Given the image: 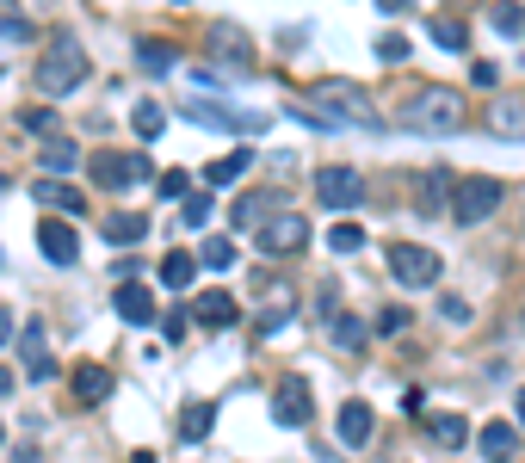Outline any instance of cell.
<instances>
[{
    "mask_svg": "<svg viewBox=\"0 0 525 463\" xmlns=\"http://www.w3.org/2000/svg\"><path fill=\"white\" fill-rule=\"evenodd\" d=\"M136 62H143L149 75H167V68L180 62V50H173V44H161V38H149V44H136Z\"/></svg>",
    "mask_w": 525,
    "mask_h": 463,
    "instance_id": "29",
    "label": "cell"
},
{
    "mask_svg": "<svg viewBox=\"0 0 525 463\" xmlns=\"http://www.w3.org/2000/svg\"><path fill=\"white\" fill-rule=\"evenodd\" d=\"M180 217H186V229H204L210 223V192H186L180 198Z\"/></svg>",
    "mask_w": 525,
    "mask_h": 463,
    "instance_id": "35",
    "label": "cell"
},
{
    "mask_svg": "<svg viewBox=\"0 0 525 463\" xmlns=\"http://www.w3.org/2000/svg\"><path fill=\"white\" fill-rule=\"evenodd\" d=\"M75 161H81V149H75V142H68L62 130H56V136H44V167H50V173H68Z\"/></svg>",
    "mask_w": 525,
    "mask_h": 463,
    "instance_id": "28",
    "label": "cell"
},
{
    "mask_svg": "<svg viewBox=\"0 0 525 463\" xmlns=\"http://www.w3.org/2000/svg\"><path fill=\"white\" fill-rule=\"evenodd\" d=\"M210 420H217V402H186V414H180V439L198 445V439L210 433Z\"/></svg>",
    "mask_w": 525,
    "mask_h": 463,
    "instance_id": "24",
    "label": "cell"
},
{
    "mask_svg": "<svg viewBox=\"0 0 525 463\" xmlns=\"http://www.w3.org/2000/svg\"><path fill=\"white\" fill-rule=\"evenodd\" d=\"M451 198V173H420V186H414V204L420 210H427V217H433V210Z\"/></svg>",
    "mask_w": 525,
    "mask_h": 463,
    "instance_id": "26",
    "label": "cell"
},
{
    "mask_svg": "<svg viewBox=\"0 0 525 463\" xmlns=\"http://www.w3.org/2000/svg\"><path fill=\"white\" fill-rule=\"evenodd\" d=\"M87 173H93V186H105V192H130V186H143V180H155V167H149V155H124V149H93Z\"/></svg>",
    "mask_w": 525,
    "mask_h": 463,
    "instance_id": "4",
    "label": "cell"
},
{
    "mask_svg": "<svg viewBox=\"0 0 525 463\" xmlns=\"http://www.w3.org/2000/svg\"><path fill=\"white\" fill-rule=\"evenodd\" d=\"M112 309L124 315L130 328H149V322H155V297H149V291H143V284H136V278H124V284H118V297H112Z\"/></svg>",
    "mask_w": 525,
    "mask_h": 463,
    "instance_id": "15",
    "label": "cell"
},
{
    "mask_svg": "<svg viewBox=\"0 0 525 463\" xmlns=\"http://www.w3.org/2000/svg\"><path fill=\"white\" fill-rule=\"evenodd\" d=\"M186 118L192 124H210V130H260L266 118H254V112H223V105H210V99H186Z\"/></svg>",
    "mask_w": 525,
    "mask_h": 463,
    "instance_id": "10",
    "label": "cell"
},
{
    "mask_svg": "<svg viewBox=\"0 0 525 463\" xmlns=\"http://www.w3.org/2000/svg\"><path fill=\"white\" fill-rule=\"evenodd\" d=\"M408 322H414V315H408V309L396 303V309H383V315H377V334H383V340H396V334H402Z\"/></svg>",
    "mask_w": 525,
    "mask_h": 463,
    "instance_id": "39",
    "label": "cell"
},
{
    "mask_svg": "<svg viewBox=\"0 0 525 463\" xmlns=\"http://www.w3.org/2000/svg\"><path fill=\"white\" fill-rule=\"evenodd\" d=\"M13 334H19V322H13V309H0V346H7Z\"/></svg>",
    "mask_w": 525,
    "mask_h": 463,
    "instance_id": "45",
    "label": "cell"
},
{
    "mask_svg": "<svg viewBox=\"0 0 525 463\" xmlns=\"http://www.w3.org/2000/svg\"><path fill=\"white\" fill-rule=\"evenodd\" d=\"M0 192H7V173H0Z\"/></svg>",
    "mask_w": 525,
    "mask_h": 463,
    "instance_id": "48",
    "label": "cell"
},
{
    "mask_svg": "<svg viewBox=\"0 0 525 463\" xmlns=\"http://www.w3.org/2000/svg\"><path fill=\"white\" fill-rule=\"evenodd\" d=\"M390 278L396 284H408V291H427V284H439L445 278V266H439V254L433 247H414V241H390Z\"/></svg>",
    "mask_w": 525,
    "mask_h": 463,
    "instance_id": "5",
    "label": "cell"
},
{
    "mask_svg": "<svg viewBox=\"0 0 525 463\" xmlns=\"http://www.w3.org/2000/svg\"><path fill=\"white\" fill-rule=\"evenodd\" d=\"M495 31H507V38L525 31V7H519V0H501V7H495Z\"/></svg>",
    "mask_w": 525,
    "mask_h": 463,
    "instance_id": "36",
    "label": "cell"
},
{
    "mask_svg": "<svg viewBox=\"0 0 525 463\" xmlns=\"http://www.w3.org/2000/svg\"><path fill=\"white\" fill-rule=\"evenodd\" d=\"M315 198H322L328 210H359L365 204V180L353 167H322L315 173Z\"/></svg>",
    "mask_w": 525,
    "mask_h": 463,
    "instance_id": "7",
    "label": "cell"
},
{
    "mask_svg": "<svg viewBox=\"0 0 525 463\" xmlns=\"http://www.w3.org/2000/svg\"><path fill=\"white\" fill-rule=\"evenodd\" d=\"M328 340L340 352H359L365 346V322H353V315H328Z\"/></svg>",
    "mask_w": 525,
    "mask_h": 463,
    "instance_id": "27",
    "label": "cell"
},
{
    "mask_svg": "<svg viewBox=\"0 0 525 463\" xmlns=\"http://www.w3.org/2000/svg\"><path fill=\"white\" fill-rule=\"evenodd\" d=\"M272 210H285V192H248V198H235L229 223H235V229H260Z\"/></svg>",
    "mask_w": 525,
    "mask_h": 463,
    "instance_id": "17",
    "label": "cell"
},
{
    "mask_svg": "<svg viewBox=\"0 0 525 463\" xmlns=\"http://www.w3.org/2000/svg\"><path fill=\"white\" fill-rule=\"evenodd\" d=\"M192 272H198V260L186 254V247H173V254L161 260V284H167V291H186V284H192Z\"/></svg>",
    "mask_w": 525,
    "mask_h": 463,
    "instance_id": "25",
    "label": "cell"
},
{
    "mask_svg": "<svg viewBox=\"0 0 525 463\" xmlns=\"http://www.w3.org/2000/svg\"><path fill=\"white\" fill-rule=\"evenodd\" d=\"M248 167H254V149H235V155H223V161L204 167V186H235Z\"/></svg>",
    "mask_w": 525,
    "mask_h": 463,
    "instance_id": "23",
    "label": "cell"
},
{
    "mask_svg": "<svg viewBox=\"0 0 525 463\" xmlns=\"http://www.w3.org/2000/svg\"><path fill=\"white\" fill-rule=\"evenodd\" d=\"M19 124L31 130V136H56L62 124H56V112H50V105H25V112H19Z\"/></svg>",
    "mask_w": 525,
    "mask_h": 463,
    "instance_id": "34",
    "label": "cell"
},
{
    "mask_svg": "<svg viewBox=\"0 0 525 463\" xmlns=\"http://www.w3.org/2000/svg\"><path fill=\"white\" fill-rule=\"evenodd\" d=\"M328 247H334V254H359V247H365V229H359V223H346V217H340V223L328 229Z\"/></svg>",
    "mask_w": 525,
    "mask_h": 463,
    "instance_id": "33",
    "label": "cell"
},
{
    "mask_svg": "<svg viewBox=\"0 0 525 463\" xmlns=\"http://www.w3.org/2000/svg\"><path fill=\"white\" fill-rule=\"evenodd\" d=\"M186 328H192V309H173V315H167V322H161V334H167V340H180Z\"/></svg>",
    "mask_w": 525,
    "mask_h": 463,
    "instance_id": "42",
    "label": "cell"
},
{
    "mask_svg": "<svg viewBox=\"0 0 525 463\" xmlns=\"http://www.w3.org/2000/svg\"><path fill=\"white\" fill-rule=\"evenodd\" d=\"M204 44H210V56L229 62V68H248V62H254L248 31H235V25H210V31H204Z\"/></svg>",
    "mask_w": 525,
    "mask_h": 463,
    "instance_id": "11",
    "label": "cell"
},
{
    "mask_svg": "<svg viewBox=\"0 0 525 463\" xmlns=\"http://www.w3.org/2000/svg\"><path fill=\"white\" fill-rule=\"evenodd\" d=\"M254 241H260V254H297V247L309 241V223L297 217V210H291V217H278V210H272V217L254 229Z\"/></svg>",
    "mask_w": 525,
    "mask_h": 463,
    "instance_id": "8",
    "label": "cell"
},
{
    "mask_svg": "<svg viewBox=\"0 0 525 463\" xmlns=\"http://www.w3.org/2000/svg\"><path fill=\"white\" fill-rule=\"evenodd\" d=\"M519 420H525V389H519Z\"/></svg>",
    "mask_w": 525,
    "mask_h": 463,
    "instance_id": "47",
    "label": "cell"
},
{
    "mask_svg": "<svg viewBox=\"0 0 525 463\" xmlns=\"http://www.w3.org/2000/svg\"><path fill=\"white\" fill-rule=\"evenodd\" d=\"M495 204H501V180H458L451 186V217H458L464 229H476L482 217H495Z\"/></svg>",
    "mask_w": 525,
    "mask_h": 463,
    "instance_id": "6",
    "label": "cell"
},
{
    "mask_svg": "<svg viewBox=\"0 0 525 463\" xmlns=\"http://www.w3.org/2000/svg\"><path fill=\"white\" fill-rule=\"evenodd\" d=\"M31 198H38L44 210H62V217H81V210H87V192L68 186V180H38V186H31Z\"/></svg>",
    "mask_w": 525,
    "mask_h": 463,
    "instance_id": "16",
    "label": "cell"
},
{
    "mask_svg": "<svg viewBox=\"0 0 525 463\" xmlns=\"http://www.w3.org/2000/svg\"><path fill=\"white\" fill-rule=\"evenodd\" d=\"M0 445H7V426H0Z\"/></svg>",
    "mask_w": 525,
    "mask_h": 463,
    "instance_id": "49",
    "label": "cell"
},
{
    "mask_svg": "<svg viewBox=\"0 0 525 463\" xmlns=\"http://www.w3.org/2000/svg\"><path fill=\"white\" fill-rule=\"evenodd\" d=\"M439 309H445V322H470V303L464 297H439Z\"/></svg>",
    "mask_w": 525,
    "mask_h": 463,
    "instance_id": "44",
    "label": "cell"
},
{
    "mask_svg": "<svg viewBox=\"0 0 525 463\" xmlns=\"http://www.w3.org/2000/svg\"><path fill=\"white\" fill-rule=\"evenodd\" d=\"M315 414V396H309V377H285L272 389V420L278 426H309Z\"/></svg>",
    "mask_w": 525,
    "mask_h": 463,
    "instance_id": "9",
    "label": "cell"
},
{
    "mask_svg": "<svg viewBox=\"0 0 525 463\" xmlns=\"http://www.w3.org/2000/svg\"><path fill=\"white\" fill-rule=\"evenodd\" d=\"M488 136H507V142H519L525 136V99H495L488 105Z\"/></svg>",
    "mask_w": 525,
    "mask_h": 463,
    "instance_id": "18",
    "label": "cell"
},
{
    "mask_svg": "<svg viewBox=\"0 0 525 463\" xmlns=\"http://www.w3.org/2000/svg\"><path fill=\"white\" fill-rule=\"evenodd\" d=\"M0 31H7L13 44H25V38H38V25H31V19H19V13H0Z\"/></svg>",
    "mask_w": 525,
    "mask_h": 463,
    "instance_id": "40",
    "label": "cell"
},
{
    "mask_svg": "<svg viewBox=\"0 0 525 463\" xmlns=\"http://www.w3.org/2000/svg\"><path fill=\"white\" fill-rule=\"evenodd\" d=\"M377 56H383V62H408V38H396V31H383V38H377Z\"/></svg>",
    "mask_w": 525,
    "mask_h": 463,
    "instance_id": "41",
    "label": "cell"
},
{
    "mask_svg": "<svg viewBox=\"0 0 525 463\" xmlns=\"http://www.w3.org/2000/svg\"><path fill=\"white\" fill-rule=\"evenodd\" d=\"M402 118H408V130H420V136H451V130H464L470 112H464V93H458V87H439V81H433V87H420V93L408 99Z\"/></svg>",
    "mask_w": 525,
    "mask_h": 463,
    "instance_id": "2",
    "label": "cell"
},
{
    "mask_svg": "<svg viewBox=\"0 0 525 463\" xmlns=\"http://www.w3.org/2000/svg\"><path fill=\"white\" fill-rule=\"evenodd\" d=\"M130 124L143 130V142H155V136H161V124H167V112H161L155 99H136V112H130Z\"/></svg>",
    "mask_w": 525,
    "mask_h": 463,
    "instance_id": "31",
    "label": "cell"
},
{
    "mask_svg": "<svg viewBox=\"0 0 525 463\" xmlns=\"http://www.w3.org/2000/svg\"><path fill=\"white\" fill-rule=\"evenodd\" d=\"M19 346H25V377L31 383H50L56 377V359H50V346H44V322H31L25 334H13Z\"/></svg>",
    "mask_w": 525,
    "mask_h": 463,
    "instance_id": "13",
    "label": "cell"
},
{
    "mask_svg": "<svg viewBox=\"0 0 525 463\" xmlns=\"http://www.w3.org/2000/svg\"><path fill=\"white\" fill-rule=\"evenodd\" d=\"M75 396L93 408V402H105V396H112V371H105V365H75Z\"/></svg>",
    "mask_w": 525,
    "mask_h": 463,
    "instance_id": "21",
    "label": "cell"
},
{
    "mask_svg": "<svg viewBox=\"0 0 525 463\" xmlns=\"http://www.w3.org/2000/svg\"><path fill=\"white\" fill-rule=\"evenodd\" d=\"M371 426H377V420H371V408H365V402H346V408H340V445H346V451L371 445Z\"/></svg>",
    "mask_w": 525,
    "mask_h": 463,
    "instance_id": "19",
    "label": "cell"
},
{
    "mask_svg": "<svg viewBox=\"0 0 525 463\" xmlns=\"http://www.w3.org/2000/svg\"><path fill=\"white\" fill-rule=\"evenodd\" d=\"M470 81H476V87L488 93V87H495V81H501V68H495V62H476V68H470Z\"/></svg>",
    "mask_w": 525,
    "mask_h": 463,
    "instance_id": "43",
    "label": "cell"
},
{
    "mask_svg": "<svg viewBox=\"0 0 525 463\" xmlns=\"http://www.w3.org/2000/svg\"><path fill=\"white\" fill-rule=\"evenodd\" d=\"M149 235V217H136V210H118V217H105V241L112 247H136Z\"/></svg>",
    "mask_w": 525,
    "mask_h": 463,
    "instance_id": "22",
    "label": "cell"
},
{
    "mask_svg": "<svg viewBox=\"0 0 525 463\" xmlns=\"http://www.w3.org/2000/svg\"><path fill=\"white\" fill-rule=\"evenodd\" d=\"M377 7H383V13H408V0H377Z\"/></svg>",
    "mask_w": 525,
    "mask_h": 463,
    "instance_id": "46",
    "label": "cell"
},
{
    "mask_svg": "<svg viewBox=\"0 0 525 463\" xmlns=\"http://www.w3.org/2000/svg\"><path fill=\"white\" fill-rule=\"evenodd\" d=\"M427 433H433V445H445V451H458V445L470 439V420H458V414H439V420L427 426Z\"/></svg>",
    "mask_w": 525,
    "mask_h": 463,
    "instance_id": "30",
    "label": "cell"
},
{
    "mask_svg": "<svg viewBox=\"0 0 525 463\" xmlns=\"http://www.w3.org/2000/svg\"><path fill=\"white\" fill-rule=\"evenodd\" d=\"M198 266L229 272V266H235V241H223V235H217V241H204V247H198Z\"/></svg>",
    "mask_w": 525,
    "mask_h": 463,
    "instance_id": "32",
    "label": "cell"
},
{
    "mask_svg": "<svg viewBox=\"0 0 525 463\" xmlns=\"http://www.w3.org/2000/svg\"><path fill=\"white\" fill-rule=\"evenodd\" d=\"M322 112L340 124V130H383V112L371 105V93L359 87V81H315V93H309Z\"/></svg>",
    "mask_w": 525,
    "mask_h": 463,
    "instance_id": "3",
    "label": "cell"
},
{
    "mask_svg": "<svg viewBox=\"0 0 525 463\" xmlns=\"http://www.w3.org/2000/svg\"><path fill=\"white\" fill-rule=\"evenodd\" d=\"M192 322H204V328H229V322H241V303H235L229 291H198V297H192Z\"/></svg>",
    "mask_w": 525,
    "mask_h": 463,
    "instance_id": "12",
    "label": "cell"
},
{
    "mask_svg": "<svg viewBox=\"0 0 525 463\" xmlns=\"http://www.w3.org/2000/svg\"><path fill=\"white\" fill-rule=\"evenodd\" d=\"M38 247H44V260H56V266H75L81 260V235L68 229V223H50V217L38 229Z\"/></svg>",
    "mask_w": 525,
    "mask_h": 463,
    "instance_id": "14",
    "label": "cell"
},
{
    "mask_svg": "<svg viewBox=\"0 0 525 463\" xmlns=\"http://www.w3.org/2000/svg\"><path fill=\"white\" fill-rule=\"evenodd\" d=\"M87 75H93V62H87L81 38H75V31H56V38L44 44L38 75H31V81H38V93H44V99H68V93H75Z\"/></svg>",
    "mask_w": 525,
    "mask_h": 463,
    "instance_id": "1",
    "label": "cell"
},
{
    "mask_svg": "<svg viewBox=\"0 0 525 463\" xmlns=\"http://www.w3.org/2000/svg\"><path fill=\"white\" fill-rule=\"evenodd\" d=\"M433 44H439V50H464V44H470V31H464L458 19H445V25H433Z\"/></svg>",
    "mask_w": 525,
    "mask_h": 463,
    "instance_id": "37",
    "label": "cell"
},
{
    "mask_svg": "<svg viewBox=\"0 0 525 463\" xmlns=\"http://www.w3.org/2000/svg\"><path fill=\"white\" fill-rule=\"evenodd\" d=\"M476 445H482V457H488V463H513V451H519V433H513L507 420H488Z\"/></svg>",
    "mask_w": 525,
    "mask_h": 463,
    "instance_id": "20",
    "label": "cell"
},
{
    "mask_svg": "<svg viewBox=\"0 0 525 463\" xmlns=\"http://www.w3.org/2000/svg\"><path fill=\"white\" fill-rule=\"evenodd\" d=\"M155 186H161V198H186V192H192V173H180V167H173V173H155Z\"/></svg>",
    "mask_w": 525,
    "mask_h": 463,
    "instance_id": "38",
    "label": "cell"
},
{
    "mask_svg": "<svg viewBox=\"0 0 525 463\" xmlns=\"http://www.w3.org/2000/svg\"><path fill=\"white\" fill-rule=\"evenodd\" d=\"M173 7H186V0H173Z\"/></svg>",
    "mask_w": 525,
    "mask_h": 463,
    "instance_id": "50",
    "label": "cell"
}]
</instances>
